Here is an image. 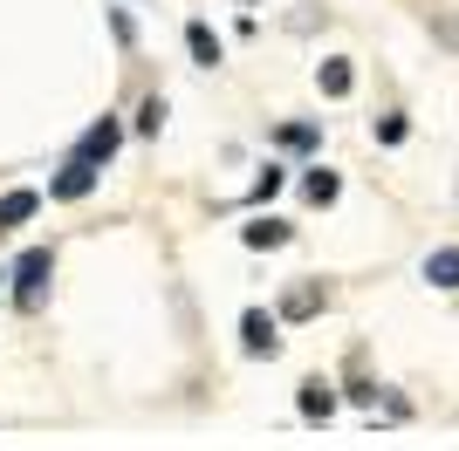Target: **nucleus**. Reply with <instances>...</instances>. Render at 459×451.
Returning a JSON list of instances; mask_svg holds the SVG:
<instances>
[{"instance_id":"f257e3e1","label":"nucleus","mask_w":459,"mask_h":451,"mask_svg":"<svg viewBox=\"0 0 459 451\" xmlns=\"http://www.w3.org/2000/svg\"><path fill=\"white\" fill-rule=\"evenodd\" d=\"M48 274H56V260H48V246H28V253L14 260V274H7V281H14L21 308H41V287H48Z\"/></svg>"},{"instance_id":"f03ea898","label":"nucleus","mask_w":459,"mask_h":451,"mask_svg":"<svg viewBox=\"0 0 459 451\" xmlns=\"http://www.w3.org/2000/svg\"><path fill=\"white\" fill-rule=\"evenodd\" d=\"M117 144H124V123H117V116H103V123H90V131H82L76 157H82V165H110Z\"/></svg>"},{"instance_id":"7ed1b4c3","label":"nucleus","mask_w":459,"mask_h":451,"mask_svg":"<svg viewBox=\"0 0 459 451\" xmlns=\"http://www.w3.org/2000/svg\"><path fill=\"white\" fill-rule=\"evenodd\" d=\"M240 349H247V356H274V349H281V336H274V315L247 308V315H240Z\"/></svg>"},{"instance_id":"20e7f679","label":"nucleus","mask_w":459,"mask_h":451,"mask_svg":"<svg viewBox=\"0 0 459 451\" xmlns=\"http://www.w3.org/2000/svg\"><path fill=\"white\" fill-rule=\"evenodd\" d=\"M48 191H56V199H90V191H96V165L69 157V165H62V178H56Z\"/></svg>"},{"instance_id":"39448f33","label":"nucleus","mask_w":459,"mask_h":451,"mask_svg":"<svg viewBox=\"0 0 459 451\" xmlns=\"http://www.w3.org/2000/svg\"><path fill=\"white\" fill-rule=\"evenodd\" d=\"M41 212V191H7L0 199V226H28Z\"/></svg>"},{"instance_id":"423d86ee","label":"nucleus","mask_w":459,"mask_h":451,"mask_svg":"<svg viewBox=\"0 0 459 451\" xmlns=\"http://www.w3.org/2000/svg\"><path fill=\"white\" fill-rule=\"evenodd\" d=\"M425 281L432 287H459V246H439V253L425 260Z\"/></svg>"},{"instance_id":"0eeeda50","label":"nucleus","mask_w":459,"mask_h":451,"mask_svg":"<svg viewBox=\"0 0 459 451\" xmlns=\"http://www.w3.org/2000/svg\"><path fill=\"white\" fill-rule=\"evenodd\" d=\"M186 48H192V62H206V69L220 62V35H212L206 21H192V28H186Z\"/></svg>"},{"instance_id":"6e6552de","label":"nucleus","mask_w":459,"mask_h":451,"mask_svg":"<svg viewBox=\"0 0 459 451\" xmlns=\"http://www.w3.org/2000/svg\"><path fill=\"white\" fill-rule=\"evenodd\" d=\"M316 308H323V287H288V301H281V315H288V321H308Z\"/></svg>"},{"instance_id":"1a4fd4ad","label":"nucleus","mask_w":459,"mask_h":451,"mask_svg":"<svg viewBox=\"0 0 459 451\" xmlns=\"http://www.w3.org/2000/svg\"><path fill=\"white\" fill-rule=\"evenodd\" d=\"M240 240L247 246H288V226L281 219H254V226H240Z\"/></svg>"},{"instance_id":"9d476101","label":"nucleus","mask_w":459,"mask_h":451,"mask_svg":"<svg viewBox=\"0 0 459 451\" xmlns=\"http://www.w3.org/2000/svg\"><path fill=\"white\" fill-rule=\"evenodd\" d=\"M316 82H323V96H350V82H357V75H350V62H323V69H316Z\"/></svg>"},{"instance_id":"9b49d317","label":"nucleus","mask_w":459,"mask_h":451,"mask_svg":"<svg viewBox=\"0 0 459 451\" xmlns=\"http://www.w3.org/2000/svg\"><path fill=\"white\" fill-rule=\"evenodd\" d=\"M336 411V390L329 383H302V417H329Z\"/></svg>"},{"instance_id":"f8f14e48","label":"nucleus","mask_w":459,"mask_h":451,"mask_svg":"<svg viewBox=\"0 0 459 451\" xmlns=\"http://www.w3.org/2000/svg\"><path fill=\"white\" fill-rule=\"evenodd\" d=\"M302 191L316 199V206H329V199H336L343 185H336V171H308V178H302Z\"/></svg>"},{"instance_id":"ddd939ff","label":"nucleus","mask_w":459,"mask_h":451,"mask_svg":"<svg viewBox=\"0 0 459 451\" xmlns=\"http://www.w3.org/2000/svg\"><path fill=\"white\" fill-rule=\"evenodd\" d=\"M316 137H323L316 123H288V131H281V150H316Z\"/></svg>"},{"instance_id":"4468645a","label":"nucleus","mask_w":459,"mask_h":451,"mask_svg":"<svg viewBox=\"0 0 459 451\" xmlns=\"http://www.w3.org/2000/svg\"><path fill=\"white\" fill-rule=\"evenodd\" d=\"M158 123H165V103H158V96H152V103L137 110V131H152V137H158Z\"/></svg>"},{"instance_id":"2eb2a0df","label":"nucleus","mask_w":459,"mask_h":451,"mask_svg":"<svg viewBox=\"0 0 459 451\" xmlns=\"http://www.w3.org/2000/svg\"><path fill=\"white\" fill-rule=\"evenodd\" d=\"M274 191H281V165H268L261 178H254V199H274Z\"/></svg>"},{"instance_id":"dca6fc26","label":"nucleus","mask_w":459,"mask_h":451,"mask_svg":"<svg viewBox=\"0 0 459 451\" xmlns=\"http://www.w3.org/2000/svg\"><path fill=\"white\" fill-rule=\"evenodd\" d=\"M0 281H7V274H0Z\"/></svg>"}]
</instances>
